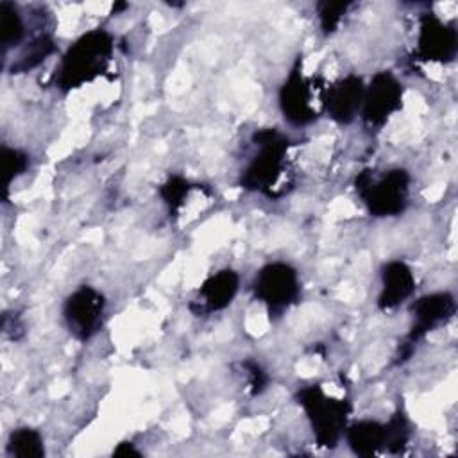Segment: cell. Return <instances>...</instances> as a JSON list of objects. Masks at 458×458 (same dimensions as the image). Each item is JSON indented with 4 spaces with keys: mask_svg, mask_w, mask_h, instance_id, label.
Segmentation results:
<instances>
[{
    "mask_svg": "<svg viewBox=\"0 0 458 458\" xmlns=\"http://www.w3.org/2000/svg\"><path fill=\"white\" fill-rule=\"evenodd\" d=\"M313 84L301 72V59H297L290 75L279 89V109L292 125H308L318 118L313 106Z\"/></svg>",
    "mask_w": 458,
    "mask_h": 458,
    "instance_id": "cell-10",
    "label": "cell"
},
{
    "mask_svg": "<svg viewBox=\"0 0 458 458\" xmlns=\"http://www.w3.org/2000/svg\"><path fill=\"white\" fill-rule=\"evenodd\" d=\"M127 7V4H116V5H113V13H118L120 9H125Z\"/></svg>",
    "mask_w": 458,
    "mask_h": 458,
    "instance_id": "cell-24",
    "label": "cell"
},
{
    "mask_svg": "<svg viewBox=\"0 0 458 458\" xmlns=\"http://www.w3.org/2000/svg\"><path fill=\"white\" fill-rule=\"evenodd\" d=\"M354 190L372 216H397L406 209L410 174L392 168L379 179L370 170H361L354 179Z\"/></svg>",
    "mask_w": 458,
    "mask_h": 458,
    "instance_id": "cell-4",
    "label": "cell"
},
{
    "mask_svg": "<svg viewBox=\"0 0 458 458\" xmlns=\"http://www.w3.org/2000/svg\"><path fill=\"white\" fill-rule=\"evenodd\" d=\"M410 438V426H408V419L403 413V410H397L388 422H385V445L383 449L395 454L401 453Z\"/></svg>",
    "mask_w": 458,
    "mask_h": 458,
    "instance_id": "cell-20",
    "label": "cell"
},
{
    "mask_svg": "<svg viewBox=\"0 0 458 458\" xmlns=\"http://www.w3.org/2000/svg\"><path fill=\"white\" fill-rule=\"evenodd\" d=\"M403 106V84L392 72H377L365 86L361 120L369 127H381Z\"/></svg>",
    "mask_w": 458,
    "mask_h": 458,
    "instance_id": "cell-8",
    "label": "cell"
},
{
    "mask_svg": "<svg viewBox=\"0 0 458 458\" xmlns=\"http://www.w3.org/2000/svg\"><path fill=\"white\" fill-rule=\"evenodd\" d=\"M363 93H365L363 79L360 75L349 73L324 91L322 104L331 120H335L340 125H347L360 113Z\"/></svg>",
    "mask_w": 458,
    "mask_h": 458,
    "instance_id": "cell-11",
    "label": "cell"
},
{
    "mask_svg": "<svg viewBox=\"0 0 458 458\" xmlns=\"http://www.w3.org/2000/svg\"><path fill=\"white\" fill-rule=\"evenodd\" d=\"M7 453L16 458H43L45 444L41 433L29 426L13 429L7 440Z\"/></svg>",
    "mask_w": 458,
    "mask_h": 458,
    "instance_id": "cell-15",
    "label": "cell"
},
{
    "mask_svg": "<svg viewBox=\"0 0 458 458\" xmlns=\"http://www.w3.org/2000/svg\"><path fill=\"white\" fill-rule=\"evenodd\" d=\"M458 50V34L451 23L442 21L437 14L420 16L415 57L420 61L451 63Z\"/></svg>",
    "mask_w": 458,
    "mask_h": 458,
    "instance_id": "cell-9",
    "label": "cell"
},
{
    "mask_svg": "<svg viewBox=\"0 0 458 458\" xmlns=\"http://www.w3.org/2000/svg\"><path fill=\"white\" fill-rule=\"evenodd\" d=\"M415 292V277L411 268L394 259L381 268V293L377 297V308L383 311L394 310L403 304Z\"/></svg>",
    "mask_w": 458,
    "mask_h": 458,
    "instance_id": "cell-13",
    "label": "cell"
},
{
    "mask_svg": "<svg viewBox=\"0 0 458 458\" xmlns=\"http://www.w3.org/2000/svg\"><path fill=\"white\" fill-rule=\"evenodd\" d=\"M252 292L254 297L267 306L270 317H277L297 302L301 295L299 274L290 263H267L256 274L252 281Z\"/></svg>",
    "mask_w": 458,
    "mask_h": 458,
    "instance_id": "cell-5",
    "label": "cell"
},
{
    "mask_svg": "<svg viewBox=\"0 0 458 458\" xmlns=\"http://www.w3.org/2000/svg\"><path fill=\"white\" fill-rule=\"evenodd\" d=\"M295 399L310 420L317 444L326 449L336 447L347 428L351 403L347 399L327 395L320 385H308L301 388Z\"/></svg>",
    "mask_w": 458,
    "mask_h": 458,
    "instance_id": "cell-3",
    "label": "cell"
},
{
    "mask_svg": "<svg viewBox=\"0 0 458 458\" xmlns=\"http://www.w3.org/2000/svg\"><path fill=\"white\" fill-rule=\"evenodd\" d=\"M114 39L106 29H93L77 38L63 54L55 70V86L70 91L102 75L111 61Z\"/></svg>",
    "mask_w": 458,
    "mask_h": 458,
    "instance_id": "cell-1",
    "label": "cell"
},
{
    "mask_svg": "<svg viewBox=\"0 0 458 458\" xmlns=\"http://www.w3.org/2000/svg\"><path fill=\"white\" fill-rule=\"evenodd\" d=\"M2 186H4V197L7 199L9 193V186L13 184L14 179H18L27 168H29V154L14 148V147H2Z\"/></svg>",
    "mask_w": 458,
    "mask_h": 458,
    "instance_id": "cell-18",
    "label": "cell"
},
{
    "mask_svg": "<svg viewBox=\"0 0 458 458\" xmlns=\"http://www.w3.org/2000/svg\"><path fill=\"white\" fill-rule=\"evenodd\" d=\"M243 369L247 370V376H249V385H250V392L252 395L256 394H261L268 383V376L267 372L263 370V367L252 360H247L242 363Z\"/></svg>",
    "mask_w": 458,
    "mask_h": 458,
    "instance_id": "cell-22",
    "label": "cell"
},
{
    "mask_svg": "<svg viewBox=\"0 0 458 458\" xmlns=\"http://www.w3.org/2000/svg\"><path fill=\"white\" fill-rule=\"evenodd\" d=\"M345 440L351 451L358 456L369 458L383 451L385 445V424L377 420H358L345 428Z\"/></svg>",
    "mask_w": 458,
    "mask_h": 458,
    "instance_id": "cell-14",
    "label": "cell"
},
{
    "mask_svg": "<svg viewBox=\"0 0 458 458\" xmlns=\"http://www.w3.org/2000/svg\"><path fill=\"white\" fill-rule=\"evenodd\" d=\"M54 50H55L54 39L48 34H39L21 50L20 57L13 63L11 72L13 73L29 72V70L36 68L38 64H41Z\"/></svg>",
    "mask_w": 458,
    "mask_h": 458,
    "instance_id": "cell-17",
    "label": "cell"
},
{
    "mask_svg": "<svg viewBox=\"0 0 458 458\" xmlns=\"http://www.w3.org/2000/svg\"><path fill=\"white\" fill-rule=\"evenodd\" d=\"M0 43L2 52L5 54L9 48L18 47L25 38V23L21 18V13L18 11V5L13 2H0Z\"/></svg>",
    "mask_w": 458,
    "mask_h": 458,
    "instance_id": "cell-16",
    "label": "cell"
},
{
    "mask_svg": "<svg viewBox=\"0 0 458 458\" xmlns=\"http://www.w3.org/2000/svg\"><path fill=\"white\" fill-rule=\"evenodd\" d=\"M106 313V297L102 292L89 284H82L73 290L63 306V317L68 331L73 338L86 342L95 336L102 324Z\"/></svg>",
    "mask_w": 458,
    "mask_h": 458,
    "instance_id": "cell-7",
    "label": "cell"
},
{
    "mask_svg": "<svg viewBox=\"0 0 458 458\" xmlns=\"http://www.w3.org/2000/svg\"><path fill=\"white\" fill-rule=\"evenodd\" d=\"M349 7H351V2H329V0L320 2L317 5L320 29L326 36L333 34L338 29V25H340V21H342V18H344V14L347 13Z\"/></svg>",
    "mask_w": 458,
    "mask_h": 458,
    "instance_id": "cell-21",
    "label": "cell"
},
{
    "mask_svg": "<svg viewBox=\"0 0 458 458\" xmlns=\"http://www.w3.org/2000/svg\"><path fill=\"white\" fill-rule=\"evenodd\" d=\"M141 453L134 447V444L131 442H120L114 449H113V456H122V458H127V456H140Z\"/></svg>",
    "mask_w": 458,
    "mask_h": 458,
    "instance_id": "cell-23",
    "label": "cell"
},
{
    "mask_svg": "<svg viewBox=\"0 0 458 458\" xmlns=\"http://www.w3.org/2000/svg\"><path fill=\"white\" fill-rule=\"evenodd\" d=\"M250 141L256 145L258 152L242 172L240 184L249 191H259L274 197L272 190L284 170L286 154L292 145L290 138L276 127H263L252 132Z\"/></svg>",
    "mask_w": 458,
    "mask_h": 458,
    "instance_id": "cell-2",
    "label": "cell"
},
{
    "mask_svg": "<svg viewBox=\"0 0 458 458\" xmlns=\"http://www.w3.org/2000/svg\"><path fill=\"white\" fill-rule=\"evenodd\" d=\"M456 311V301L449 292H437L419 297L411 304L413 313V324L404 336L403 344L399 345V354L395 363H404L419 340H422L429 331H433L437 326L447 322Z\"/></svg>",
    "mask_w": 458,
    "mask_h": 458,
    "instance_id": "cell-6",
    "label": "cell"
},
{
    "mask_svg": "<svg viewBox=\"0 0 458 458\" xmlns=\"http://www.w3.org/2000/svg\"><path fill=\"white\" fill-rule=\"evenodd\" d=\"M240 288V276L233 268H222L209 277L204 279V283L199 286V310H195L197 315L213 313L225 310Z\"/></svg>",
    "mask_w": 458,
    "mask_h": 458,
    "instance_id": "cell-12",
    "label": "cell"
},
{
    "mask_svg": "<svg viewBox=\"0 0 458 458\" xmlns=\"http://www.w3.org/2000/svg\"><path fill=\"white\" fill-rule=\"evenodd\" d=\"M191 182L182 177V175H170L161 186H159V195L163 199V202L166 204L168 211H170V216L177 215L179 209L184 206V200L188 197V193L191 191Z\"/></svg>",
    "mask_w": 458,
    "mask_h": 458,
    "instance_id": "cell-19",
    "label": "cell"
}]
</instances>
